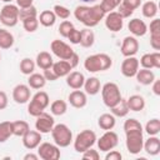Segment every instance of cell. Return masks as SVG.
Wrapping results in <instances>:
<instances>
[{"mask_svg":"<svg viewBox=\"0 0 160 160\" xmlns=\"http://www.w3.org/2000/svg\"><path fill=\"white\" fill-rule=\"evenodd\" d=\"M124 132H125V145L126 150L131 155H138L142 151L144 145V129L139 120L130 118L124 122Z\"/></svg>","mask_w":160,"mask_h":160,"instance_id":"6da1fadb","label":"cell"},{"mask_svg":"<svg viewBox=\"0 0 160 160\" xmlns=\"http://www.w3.org/2000/svg\"><path fill=\"white\" fill-rule=\"evenodd\" d=\"M105 11L102 10L100 4H94L91 6L89 5H79L74 10V16L78 21H80L86 28H94L96 26L101 20L105 18Z\"/></svg>","mask_w":160,"mask_h":160,"instance_id":"7a4b0ae2","label":"cell"},{"mask_svg":"<svg viewBox=\"0 0 160 160\" xmlns=\"http://www.w3.org/2000/svg\"><path fill=\"white\" fill-rule=\"evenodd\" d=\"M112 66V59L105 52L92 54L84 60V68L89 72H100L109 70Z\"/></svg>","mask_w":160,"mask_h":160,"instance_id":"3957f363","label":"cell"},{"mask_svg":"<svg viewBox=\"0 0 160 160\" xmlns=\"http://www.w3.org/2000/svg\"><path fill=\"white\" fill-rule=\"evenodd\" d=\"M49 104H50V99H49L48 92L39 90L30 98V102L28 105V112L29 115L36 118L49 106Z\"/></svg>","mask_w":160,"mask_h":160,"instance_id":"277c9868","label":"cell"},{"mask_svg":"<svg viewBox=\"0 0 160 160\" xmlns=\"http://www.w3.org/2000/svg\"><path fill=\"white\" fill-rule=\"evenodd\" d=\"M51 136L59 148H68L74 140L72 131L65 124H55L51 130Z\"/></svg>","mask_w":160,"mask_h":160,"instance_id":"5b68a950","label":"cell"},{"mask_svg":"<svg viewBox=\"0 0 160 160\" xmlns=\"http://www.w3.org/2000/svg\"><path fill=\"white\" fill-rule=\"evenodd\" d=\"M101 98H102V102L105 104V106H108L109 109L112 108L115 104H118L121 100V92H120V88L118 86V84L115 82H105L101 86Z\"/></svg>","mask_w":160,"mask_h":160,"instance_id":"8992f818","label":"cell"},{"mask_svg":"<svg viewBox=\"0 0 160 160\" xmlns=\"http://www.w3.org/2000/svg\"><path fill=\"white\" fill-rule=\"evenodd\" d=\"M72 144H74L75 151L84 152L85 150H88L89 148H92L96 144V134L92 130L85 129L75 136V139L72 140Z\"/></svg>","mask_w":160,"mask_h":160,"instance_id":"52a82bcc","label":"cell"},{"mask_svg":"<svg viewBox=\"0 0 160 160\" xmlns=\"http://www.w3.org/2000/svg\"><path fill=\"white\" fill-rule=\"evenodd\" d=\"M19 21V6L15 4H5L0 10V22L4 26L12 28Z\"/></svg>","mask_w":160,"mask_h":160,"instance_id":"ba28073f","label":"cell"},{"mask_svg":"<svg viewBox=\"0 0 160 160\" xmlns=\"http://www.w3.org/2000/svg\"><path fill=\"white\" fill-rule=\"evenodd\" d=\"M96 144L100 151L106 152L109 150H112L119 144V136L112 130H106L99 139H96Z\"/></svg>","mask_w":160,"mask_h":160,"instance_id":"9c48e42d","label":"cell"},{"mask_svg":"<svg viewBox=\"0 0 160 160\" xmlns=\"http://www.w3.org/2000/svg\"><path fill=\"white\" fill-rule=\"evenodd\" d=\"M50 50L60 60H69L71 58V55L75 52L74 49L69 44H66L65 41L60 40V39H55V40L51 41Z\"/></svg>","mask_w":160,"mask_h":160,"instance_id":"30bf717a","label":"cell"},{"mask_svg":"<svg viewBox=\"0 0 160 160\" xmlns=\"http://www.w3.org/2000/svg\"><path fill=\"white\" fill-rule=\"evenodd\" d=\"M38 149V155L42 160H58L60 159V148L54 142H40V145L36 148Z\"/></svg>","mask_w":160,"mask_h":160,"instance_id":"8fae6325","label":"cell"},{"mask_svg":"<svg viewBox=\"0 0 160 160\" xmlns=\"http://www.w3.org/2000/svg\"><path fill=\"white\" fill-rule=\"evenodd\" d=\"M55 125V120L54 116L42 111L40 115L36 116V121H35V129L41 132V134H49L51 132L52 128Z\"/></svg>","mask_w":160,"mask_h":160,"instance_id":"7c38bea8","label":"cell"},{"mask_svg":"<svg viewBox=\"0 0 160 160\" xmlns=\"http://www.w3.org/2000/svg\"><path fill=\"white\" fill-rule=\"evenodd\" d=\"M104 21H105L106 29L109 31H111V32H118L124 26V19L121 18V15L118 11L106 12L105 18H104Z\"/></svg>","mask_w":160,"mask_h":160,"instance_id":"4fadbf2b","label":"cell"},{"mask_svg":"<svg viewBox=\"0 0 160 160\" xmlns=\"http://www.w3.org/2000/svg\"><path fill=\"white\" fill-rule=\"evenodd\" d=\"M139 68H140L139 59H136L135 56H128L122 60L120 71L125 78H135Z\"/></svg>","mask_w":160,"mask_h":160,"instance_id":"5bb4252c","label":"cell"},{"mask_svg":"<svg viewBox=\"0 0 160 160\" xmlns=\"http://www.w3.org/2000/svg\"><path fill=\"white\" fill-rule=\"evenodd\" d=\"M120 51L122 54V56L128 58V56H135L136 52L139 51V41L135 36L130 35V36H125L122 39L121 46H120Z\"/></svg>","mask_w":160,"mask_h":160,"instance_id":"9a60e30c","label":"cell"},{"mask_svg":"<svg viewBox=\"0 0 160 160\" xmlns=\"http://www.w3.org/2000/svg\"><path fill=\"white\" fill-rule=\"evenodd\" d=\"M31 98V90L29 85L18 84L12 89V100L16 104H26Z\"/></svg>","mask_w":160,"mask_h":160,"instance_id":"2e32d148","label":"cell"},{"mask_svg":"<svg viewBox=\"0 0 160 160\" xmlns=\"http://www.w3.org/2000/svg\"><path fill=\"white\" fill-rule=\"evenodd\" d=\"M148 30H150V45L154 50H160V20L158 18H154L150 21V25L148 26Z\"/></svg>","mask_w":160,"mask_h":160,"instance_id":"e0dca14e","label":"cell"},{"mask_svg":"<svg viewBox=\"0 0 160 160\" xmlns=\"http://www.w3.org/2000/svg\"><path fill=\"white\" fill-rule=\"evenodd\" d=\"M140 5H141V0H121L120 5L116 9L122 19H128L134 14V11L138 8H140Z\"/></svg>","mask_w":160,"mask_h":160,"instance_id":"ac0fdd59","label":"cell"},{"mask_svg":"<svg viewBox=\"0 0 160 160\" xmlns=\"http://www.w3.org/2000/svg\"><path fill=\"white\" fill-rule=\"evenodd\" d=\"M41 135H42V134L39 132L38 130H29V131L22 136V145H24V148L28 149V150H34V149H36V148L40 145L41 140H42V136H41Z\"/></svg>","mask_w":160,"mask_h":160,"instance_id":"d6986e66","label":"cell"},{"mask_svg":"<svg viewBox=\"0 0 160 160\" xmlns=\"http://www.w3.org/2000/svg\"><path fill=\"white\" fill-rule=\"evenodd\" d=\"M139 64L144 69H160V52L154 51V52L144 54L140 58Z\"/></svg>","mask_w":160,"mask_h":160,"instance_id":"ffe728a7","label":"cell"},{"mask_svg":"<svg viewBox=\"0 0 160 160\" xmlns=\"http://www.w3.org/2000/svg\"><path fill=\"white\" fill-rule=\"evenodd\" d=\"M69 104L75 109H82L88 104V94L85 91H81L80 89L74 90L68 96Z\"/></svg>","mask_w":160,"mask_h":160,"instance_id":"44dd1931","label":"cell"},{"mask_svg":"<svg viewBox=\"0 0 160 160\" xmlns=\"http://www.w3.org/2000/svg\"><path fill=\"white\" fill-rule=\"evenodd\" d=\"M128 29L131 32V35L135 36V38L144 36L148 32V25H146V22L144 20L138 19V18H134V19L129 20Z\"/></svg>","mask_w":160,"mask_h":160,"instance_id":"7402d4cb","label":"cell"},{"mask_svg":"<svg viewBox=\"0 0 160 160\" xmlns=\"http://www.w3.org/2000/svg\"><path fill=\"white\" fill-rule=\"evenodd\" d=\"M142 150H145V152L150 156L158 155L160 152V139L158 138V135H150L149 139H144Z\"/></svg>","mask_w":160,"mask_h":160,"instance_id":"603a6c76","label":"cell"},{"mask_svg":"<svg viewBox=\"0 0 160 160\" xmlns=\"http://www.w3.org/2000/svg\"><path fill=\"white\" fill-rule=\"evenodd\" d=\"M65 78H66V85L72 90L81 89L84 85V81L86 79L84 76V74L80 71H70Z\"/></svg>","mask_w":160,"mask_h":160,"instance_id":"cb8c5ba5","label":"cell"},{"mask_svg":"<svg viewBox=\"0 0 160 160\" xmlns=\"http://www.w3.org/2000/svg\"><path fill=\"white\" fill-rule=\"evenodd\" d=\"M82 88L88 95H96L101 90V84L96 76H90V78L85 79Z\"/></svg>","mask_w":160,"mask_h":160,"instance_id":"d4e9b609","label":"cell"},{"mask_svg":"<svg viewBox=\"0 0 160 160\" xmlns=\"http://www.w3.org/2000/svg\"><path fill=\"white\" fill-rule=\"evenodd\" d=\"M135 78H136V81L139 84L146 86V85H151V82L155 80V74L152 72L151 69H144V68H141V69L138 70Z\"/></svg>","mask_w":160,"mask_h":160,"instance_id":"484cf974","label":"cell"},{"mask_svg":"<svg viewBox=\"0 0 160 160\" xmlns=\"http://www.w3.org/2000/svg\"><path fill=\"white\" fill-rule=\"evenodd\" d=\"M126 102H128V108L130 111L138 112V111L144 110V108H145V99H144V96H141L139 94H134L130 98H128Z\"/></svg>","mask_w":160,"mask_h":160,"instance_id":"4316f807","label":"cell"},{"mask_svg":"<svg viewBox=\"0 0 160 160\" xmlns=\"http://www.w3.org/2000/svg\"><path fill=\"white\" fill-rule=\"evenodd\" d=\"M116 124V118L111 112H105L101 114L98 119V125L101 130H112Z\"/></svg>","mask_w":160,"mask_h":160,"instance_id":"83f0119b","label":"cell"},{"mask_svg":"<svg viewBox=\"0 0 160 160\" xmlns=\"http://www.w3.org/2000/svg\"><path fill=\"white\" fill-rule=\"evenodd\" d=\"M35 64L36 66H39L40 69L45 70V69H51L52 64H54V60H52V56L50 52L48 51H40L38 55H36V59H35Z\"/></svg>","mask_w":160,"mask_h":160,"instance_id":"f1b7e54d","label":"cell"},{"mask_svg":"<svg viewBox=\"0 0 160 160\" xmlns=\"http://www.w3.org/2000/svg\"><path fill=\"white\" fill-rule=\"evenodd\" d=\"M51 69H52V71L56 74L58 78H64V76H66V75L72 70V68H71V65L69 64L68 60L54 61Z\"/></svg>","mask_w":160,"mask_h":160,"instance_id":"f546056e","label":"cell"},{"mask_svg":"<svg viewBox=\"0 0 160 160\" xmlns=\"http://www.w3.org/2000/svg\"><path fill=\"white\" fill-rule=\"evenodd\" d=\"M158 11H159L158 4H156L155 1H152V0L145 1V2L141 5V12H142V16L146 18V19H154V18H156Z\"/></svg>","mask_w":160,"mask_h":160,"instance_id":"4dcf8cb0","label":"cell"},{"mask_svg":"<svg viewBox=\"0 0 160 160\" xmlns=\"http://www.w3.org/2000/svg\"><path fill=\"white\" fill-rule=\"evenodd\" d=\"M80 45L82 48H91L95 42V34L91 28H85L80 30Z\"/></svg>","mask_w":160,"mask_h":160,"instance_id":"1f68e13d","label":"cell"},{"mask_svg":"<svg viewBox=\"0 0 160 160\" xmlns=\"http://www.w3.org/2000/svg\"><path fill=\"white\" fill-rule=\"evenodd\" d=\"M56 15L54 14L52 10H44L40 12L38 20H39V24H41L42 26L45 28H51L55 22H56Z\"/></svg>","mask_w":160,"mask_h":160,"instance_id":"d6a6232c","label":"cell"},{"mask_svg":"<svg viewBox=\"0 0 160 160\" xmlns=\"http://www.w3.org/2000/svg\"><path fill=\"white\" fill-rule=\"evenodd\" d=\"M46 84V80L44 78L42 74H39V72H32L29 75V79H28V85L30 86V89H35V90H40L45 86Z\"/></svg>","mask_w":160,"mask_h":160,"instance_id":"836d02e7","label":"cell"},{"mask_svg":"<svg viewBox=\"0 0 160 160\" xmlns=\"http://www.w3.org/2000/svg\"><path fill=\"white\" fill-rule=\"evenodd\" d=\"M110 111H111V114L115 118H124V116H126L129 114V111H130L129 108H128L126 99L121 98V100L118 104H115L112 108H110Z\"/></svg>","mask_w":160,"mask_h":160,"instance_id":"e575fe53","label":"cell"},{"mask_svg":"<svg viewBox=\"0 0 160 160\" xmlns=\"http://www.w3.org/2000/svg\"><path fill=\"white\" fill-rule=\"evenodd\" d=\"M14 35L6 29H0V49H10L14 45Z\"/></svg>","mask_w":160,"mask_h":160,"instance_id":"d590c367","label":"cell"},{"mask_svg":"<svg viewBox=\"0 0 160 160\" xmlns=\"http://www.w3.org/2000/svg\"><path fill=\"white\" fill-rule=\"evenodd\" d=\"M11 126H12V135H15V136H21L22 138L30 130V125L25 120L11 121Z\"/></svg>","mask_w":160,"mask_h":160,"instance_id":"8d00e7d4","label":"cell"},{"mask_svg":"<svg viewBox=\"0 0 160 160\" xmlns=\"http://www.w3.org/2000/svg\"><path fill=\"white\" fill-rule=\"evenodd\" d=\"M68 111V104L66 101L59 99V100H54L50 105V112L55 116H61Z\"/></svg>","mask_w":160,"mask_h":160,"instance_id":"74e56055","label":"cell"},{"mask_svg":"<svg viewBox=\"0 0 160 160\" xmlns=\"http://www.w3.org/2000/svg\"><path fill=\"white\" fill-rule=\"evenodd\" d=\"M35 66H36L35 61L32 59H30V58H24L19 64V69H20L21 74L28 75V76L35 71Z\"/></svg>","mask_w":160,"mask_h":160,"instance_id":"f35d334b","label":"cell"},{"mask_svg":"<svg viewBox=\"0 0 160 160\" xmlns=\"http://www.w3.org/2000/svg\"><path fill=\"white\" fill-rule=\"evenodd\" d=\"M144 131L150 136V135H158L160 132V120L158 118H154L151 120H149L145 124Z\"/></svg>","mask_w":160,"mask_h":160,"instance_id":"ab89813d","label":"cell"},{"mask_svg":"<svg viewBox=\"0 0 160 160\" xmlns=\"http://www.w3.org/2000/svg\"><path fill=\"white\" fill-rule=\"evenodd\" d=\"M10 136H12L11 121H1L0 122V142H5Z\"/></svg>","mask_w":160,"mask_h":160,"instance_id":"60d3db41","label":"cell"},{"mask_svg":"<svg viewBox=\"0 0 160 160\" xmlns=\"http://www.w3.org/2000/svg\"><path fill=\"white\" fill-rule=\"evenodd\" d=\"M28 18H38V10L34 5L19 9V20H24Z\"/></svg>","mask_w":160,"mask_h":160,"instance_id":"b9f144b4","label":"cell"},{"mask_svg":"<svg viewBox=\"0 0 160 160\" xmlns=\"http://www.w3.org/2000/svg\"><path fill=\"white\" fill-rule=\"evenodd\" d=\"M22 22V28L28 31V32H35L39 28V20L38 18H28L21 20Z\"/></svg>","mask_w":160,"mask_h":160,"instance_id":"7bdbcfd3","label":"cell"},{"mask_svg":"<svg viewBox=\"0 0 160 160\" xmlns=\"http://www.w3.org/2000/svg\"><path fill=\"white\" fill-rule=\"evenodd\" d=\"M52 11H54V14L56 15V18H60V19H62V20H68V19L70 18V14H71V11H70L66 6L60 5V4L54 5Z\"/></svg>","mask_w":160,"mask_h":160,"instance_id":"ee69618b","label":"cell"},{"mask_svg":"<svg viewBox=\"0 0 160 160\" xmlns=\"http://www.w3.org/2000/svg\"><path fill=\"white\" fill-rule=\"evenodd\" d=\"M120 2L121 0H101L100 5L105 12H110V11H114L120 5Z\"/></svg>","mask_w":160,"mask_h":160,"instance_id":"f6af8a7d","label":"cell"},{"mask_svg":"<svg viewBox=\"0 0 160 160\" xmlns=\"http://www.w3.org/2000/svg\"><path fill=\"white\" fill-rule=\"evenodd\" d=\"M72 28H74V24H72L70 20H64V21H61V22H60L58 31H59V34H60L62 38H65V39H66L68 34L70 32V30H71Z\"/></svg>","mask_w":160,"mask_h":160,"instance_id":"bcb514c9","label":"cell"},{"mask_svg":"<svg viewBox=\"0 0 160 160\" xmlns=\"http://www.w3.org/2000/svg\"><path fill=\"white\" fill-rule=\"evenodd\" d=\"M80 30H78V29H75V26L70 30V32L68 34V36H66V39L71 42V44H74V45H78V44H80Z\"/></svg>","mask_w":160,"mask_h":160,"instance_id":"7dc6e473","label":"cell"},{"mask_svg":"<svg viewBox=\"0 0 160 160\" xmlns=\"http://www.w3.org/2000/svg\"><path fill=\"white\" fill-rule=\"evenodd\" d=\"M82 154V159L84 160H99L100 159V154L98 150H94L92 148H89L88 150H85Z\"/></svg>","mask_w":160,"mask_h":160,"instance_id":"c3c4849f","label":"cell"},{"mask_svg":"<svg viewBox=\"0 0 160 160\" xmlns=\"http://www.w3.org/2000/svg\"><path fill=\"white\" fill-rule=\"evenodd\" d=\"M121 159H122L121 152L118 150H114V149L106 151V154H105V160H121Z\"/></svg>","mask_w":160,"mask_h":160,"instance_id":"681fc988","label":"cell"},{"mask_svg":"<svg viewBox=\"0 0 160 160\" xmlns=\"http://www.w3.org/2000/svg\"><path fill=\"white\" fill-rule=\"evenodd\" d=\"M42 75H44V78H45L46 81H55V80L59 79L56 76V74L52 71V69H45L44 72H42Z\"/></svg>","mask_w":160,"mask_h":160,"instance_id":"f907efd6","label":"cell"},{"mask_svg":"<svg viewBox=\"0 0 160 160\" xmlns=\"http://www.w3.org/2000/svg\"><path fill=\"white\" fill-rule=\"evenodd\" d=\"M8 104H9V99H8L6 92L5 91H0V110L6 109Z\"/></svg>","mask_w":160,"mask_h":160,"instance_id":"816d5d0a","label":"cell"},{"mask_svg":"<svg viewBox=\"0 0 160 160\" xmlns=\"http://www.w3.org/2000/svg\"><path fill=\"white\" fill-rule=\"evenodd\" d=\"M79 60H80V58H79V55L76 54V52H74L72 55H71V58L68 60L69 61V64L71 65V68L74 69V68H76L78 65H79Z\"/></svg>","mask_w":160,"mask_h":160,"instance_id":"f5cc1de1","label":"cell"},{"mask_svg":"<svg viewBox=\"0 0 160 160\" xmlns=\"http://www.w3.org/2000/svg\"><path fill=\"white\" fill-rule=\"evenodd\" d=\"M16 2V5L19 6V9H22V8H28V6H31L32 5V0H14Z\"/></svg>","mask_w":160,"mask_h":160,"instance_id":"db71d44e","label":"cell"},{"mask_svg":"<svg viewBox=\"0 0 160 160\" xmlns=\"http://www.w3.org/2000/svg\"><path fill=\"white\" fill-rule=\"evenodd\" d=\"M151 85H152V92H154L156 96H159V95H160V80H159V79H155V80L151 82Z\"/></svg>","mask_w":160,"mask_h":160,"instance_id":"11a10c76","label":"cell"},{"mask_svg":"<svg viewBox=\"0 0 160 160\" xmlns=\"http://www.w3.org/2000/svg\"><path fill=\"white\" fill-rule=\"evenodd\" d=\"M40 159L38 154H34V152H28L26 155H24V160H38Z\"/></svg>","mask_w":160,"mask_h":160,"instance_id":"9f6ffc18","label":"cell"},{"mask_svg":"<svg viewBox=\"0 0 160 160\" xmlns=\"http://www.w3.org/2000/svg\"><path fill=\"white\" fill-rule=\"evenodd\" d=\"M79 1H82V2H86V4H94V2H96L98 0H79Z\"/></svg>","mask_w":160,"mask_h":160,"instance_id":"6f0895ef","label":"cell"},{"mask_svg":"<svg viewBox=\"0 0 160 160\" xmlns=\"http://www.w3.org/2000/svg\"><path fill=\"white\" fill-rule=\"evenodd\" d=\"M1 1H4L5 4H10L11 1H14V0H1Z\"/></svg>","mask_w":160,"mask_h":160,"instance_id":"680465c9","label":"cell"},{"mask_svg":"<svg viewBox=\"0 0 160 160\" xmlns=\"http://www.w3.org/2000/svg\"><path fill=\"white\" fill-rule=\"evenodd\" d=\"M0 59H1V55H0Z\"/></svg>","mask_w":160,"mask_h":160,"instance_id":"91938a15","label":"cell"}]
</instances>
